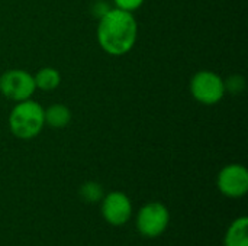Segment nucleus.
<instances>
[{"label": "nucleus", "instance_id": "obj_1", "mask_svg": "<svg viewBox=\"0 0 248 246\" xmlns=\"http://www.w3.org/2000/svg\"><path fill=\"white\" fill-rule=\"evenodd\" d=\"M96 36L100 48L112 55L121 57L131 52L138 39V22L131 12L116 7L108 9L97 22Z\"/></svg>", "mask_w": 248, "mask_h": 246}, {"label": "nucleus", "instance_id": "obj_2", "mask_svg": "<svg viewBox=\"0 0 248 246\" xmlns=\"http://www.w3.org/2000/svg\"><path fill=\"white\" fill-rule=\"evenodd\" d=\"M10 133L20 141H31L36 138L44 126V107L33 99L15 103L7 119Z\"/></svg>", "mask_w": 248, "mask_h": 246}, {"label": "nucleus", "instance_id": "obj_3", "mask_svg": "<svg viewBox=\"0 0 248 246\" xmlns=\"http://www.w3.org/2000/svg\"><path fill=\"white\" fill-rule=\"evenodd\" d=\"M189 90L192 97L203 106H215L227 94L224 78L211 70L195 72L190 78Z\"/></svg>", "mask_w": 248, "mask_h": 246}, {"label": "nucleus", "instance_id": "obj_4", "mask_svg": "<svg viewBox=\"0 0 248 246\" xmlns=\"http://www.w3.org/2000/svg\"><path fill=\"white\" fill-rule=\"evenodd\" d=\"M36 91L33 75L22 68H12L0 75V93L3 97L17 103L32 99Z\"/></svg>", "mask_w": 248, "mask_h": 246}, {"label": "nucleus", "instance_id": "obj_5", "mask_svg": "<svg viewBox=\"0 0 248 246\" xmlns=\"http://www.w3.org/2000/svg\"><path fill=\"white\" fill-rule=\"evenodd\" d=\"M170 223V212L160 202H151L142 206L137 216V229L145 238L163 235Z\"/></svg>", "mask_w": 248, "mask_h": 246}, {"label": "nucleus", "instance_id": "obj_6", "mask_svg": "<svg viewBox=\"0 0 248 246\" xmlns=\"http://www.w3.org/2000/svg\"><path fill=\"white\" fill-rule=\"evenodd\" d=\"M218 190L230 199L244 197L248 191V171L241 164L225 165L217 178Z\"/></svg>", "mask_w": 248, "mask_h": 246}, {"label": "nucleus", "instance_id": "obj_7", "mask_svg": "<svg viewBox=\"0 0 248 246\" xmlns=\"http://www.w3.org/2000/svg\"><path fill=\"white\" fill-rule=\"evenodd\" d=\"M102 216L112 226L125 225L132 216L131 199L122 191H110L102 199Z\"/></svg>", "mask_w": 248, "mask_h": 246}, {"label": "nucleus", "instance_id": "obj_8", "mask_svg": "<svg viewBox=\"0 0 248 246\" xmlns=\"http://www.w3.org/2000/svg\"><path fill=\"white\" fill-rule=\"evenodd\" d=\"M44 119H45V126H49L52 129H64L70 125L73 119V113L67 104L54 103L49 104L46 109H44Z\"/></svg>", "mask_w": 248, "mask_h": 246}, {"label": "nucleus", "instance_id": "obj_9", "mask_svg": "<svg viewBox=\"0 0 248 246\" xmlns=\"http://www.w3.org/2000/svg\"><path fill=\"white\" fill-rule=\"evenodd\" d=\"M32 75L36 90L41 91H52L61 84V72L55 67H42Z\"/></svg>", "mask_w": 248, "mask_h": 246}, {"label": "nucleus", "instance_id": "obj_10", "mask_svg": "<svg viewBox=\"0 0 248 246\" xmlns=\"http://www.w3.org/2000/svg\"><path fill=\"white\" fill-rule=\"evenodd\" d=\"M225 246H248V219L246 216L235 219L227 231Z\"/></svg>", "mask_w": 248, "mask_h": 246}, {"label": "nucleus", "instance_id": "obj_11", "mask_svg": "<svg viewBox=\"0 0 248 246\" xmlns=\"http://www.w3.org/2000/svg\"><path fill=\"white\" fill-rule=\"evenodd\" d=\"M78 194L86 203H97V202H102L105 191H103L102 184L96 181H86L84 184H81Z\"/></svg>", "mask_w": 248, "mask_h": 246}, {"label": "nucleus", "instance_id": "obj_12", "mask_svg": "<svg viewBox=\"0 0 248 246\" xmlns=\"http://www.w3.org/2000/svg\"><path fill=\"white\" fill-rule=\"evenodd\" d=\"M224 84H225V91L231 93V94H240L246 88V80L240 74L230 75L228 78L224 80Z\"/></svg>", "mask_w": 248, "mask_h": 246}, {"label": "nucleus", "instance_id": "obj_13", "mask_svg": "<svg viewBox=\"0 0 248 246\" xmlns=\"http://www.w3.org/2000/svg\"><path fill=\"white\" fill-rule=\"evenodd\" d=\"M144 1L145 0H113V7L134 13L135 10H138L140 7H142Z\"/></svg>", "mask_w": 248, "mask_h": 246}]
</instances>
